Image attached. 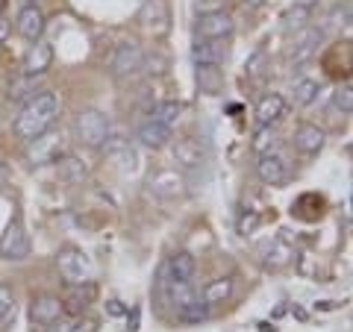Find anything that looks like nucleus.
I'll use <instances>...</instances> for the list:
<instances>
[{
    "instance_id": "1",
    "label": "nucleus",
    "mask_w": 353,
    "mask_h": 332,
    "mask_svg": "<svg viewBox=\"0 0 353 332\" xmlns=\"http://www.w3.org/2000/svg\"><path fill=\"white\" fill-rule=\"evenodd\" d=\"M57 118H59V94H53V92H39L36 97H30V101L24 103V109L18 112L15 118V136L18 138H36L41 136L44 129H50L53 124H57Z\"/></svg>"
},
{
    "instance_id": "2",
    "label": "nucleus",
    "mask_w": 353,
    "mask_h": 332,
    "mask_svg": "<svg viewBox=\"0 0 353 332\" xmlns=\"http://www.w3.org/2000/svg\"><path fill=\"white\" fill-rule=\"evenodd\" d=\"M62 153H65V132L57 129V127L44 129L41 136H36V138L27 141V162L36 165V168H39V165L57 162Z\"/></svg>"
},
{
    "instance_id": "3",
    "label": "nucleus",
    "mask_w": 353,
    "mask_h": 332,
    "mask_svg": "<svg viewBox=\"0 0 353 332\" xmlns=\"http://www.w3.org/2000/svg\"><path fill=\"white\" fill-rule=\"evenodd\" d=\"M57 268H59V276L68 285L92 282V276H94V262L88 259L80 247H65V250H59Z\"/></svg>"
},
{
    "instance_id": "4",
    "label": "nucleus",
    "mask_w": 353,
    "mask_h": 332,
    "mask_svg": "<svg viewBox=\"0 0 353 332\" xmlns=\"http://www.w3.org/2000/svg\"><path fill=\"white\" fill-rule=\"evenodd\" d=\"M109 129H112L109 118L103 112H97V109H83V112L77 115V136H80V141L88 147H106Z\"/></svg>"
},
{
    "instance_id": "5",
    "label": "nucleus",
    "mask_w": 353,
    "mask_h": 332,
    "mask_svg": "<svg viewBox=\"0 0 353 332\" xmlns=\"http://www.w3.org/2000/svg\"><path fill=\"white\" fill-rule=\"evenodd\" d=\"M27 256H30V236L24 229V220H21V215H12V220H9V227L3 232V238H0V259L21 262Z\"/></svg>"
},
{
    "instance_id": "6",
    "label": "nucleus",
    "mask_w": 353,
    "mask_h": 332,
    "mask_svg": "<svg viewBox=\"0 0 353 332\" xmlns=\"http://www.w3.org/2000/svg\"><path fill=\"white\" fill-rule=\"evenodd\" d=\"M256 174H259V180L265 185H283V183H289V176H292V165H289V159H285L283 153L268 150V153H262L259 156Z\"/></svg>"
},
{
    "instance_id": "7",
    "label": "nucleus",
    "mask_w": 353,
    "mask_h": 332,
    "mask_svg": "<svg viewBox=\"0 0 353 332\" xmlns=\"http://www.w3.org/2000/svg\"><path fill=\"white\" fill-rule=\"evenodd\" d=\"M233 18H230L227 12H206L197 18V27H194V36L197 39H218V41H227L230 36H233Z\"/></svg>"
},
{
    "instance_id": "8",
    "label": "nucleus",
    "mask_w": 353,
    "mask_h": 332,
    "mask_svg": "<svg viewBox=\"0 0 353 332\" xmlns=\"http://www.w3.org/2000/svg\"><path fill=\"white\" fill-rule=\"evenodd\" d=\"M141 65H145V50H141L136 41L118 44L115 59H112V71H115V76L127 80V76H132L136 71H141Z\"/></svg>"
},
{
    "instance_id": "9",
    "label": "nucleus",
    "mask_w": 353,
    "mask_h": 332,
    "mask_svg": "<svg viewBox=\"0 0 353 332\" xmlns=\"http://www.w3.org/2000/svg\"><path fill=\"white\" fill-rule=\"evenodd\" d=\"M65 315V306L59 297H53V294H39V297H32V303H30V320L32 324H39V326H48L53 324L57 318Z\"/></svg>"
},
{
    "instance_id": "10",
    "label": "nucleus",
    "mask_w": 353,
    "mask_h": 332,
    "mask_svg": "<svg viewBox=\"0 0 353 332\" xmlns=\"http://www.w3.org/2000/svg\"><path fill=\"white\" fill-rule=\"evenodd\" d=\"M192 56H194L197 68H203V65H218V68H221V62L227 59V41H218V39H197Z\"/></svg>"
},
{
    "instance_id": "11",
    "label": "nucleus",
    "mask_w": 353,
    "mask_h": 332,
    "mask_svg": "<svg viewBox=\"0 0 353 332\" xmlns=\"http://www.w3.org/2000/svg\"><path fill=\"white\" fill-rule=\"evenodd\" d=\"M53 65V48L48 41H36V48H30V53L24 56V68H21V74L27 76H44L48 74V68Z\"/></svg>"
},
{
    "instance_id": "12",
    "label": "nucleus",
    "mask_w": 353,
    "mask_h": 332,
    "mask_svg": "<svg viewBox=\"0 0 353 332\" xmlns=\"http://www.w3.org/2000/svg\"><path fill=\"white\" fill-rule=\"evenodd\" d=\"M321 36H324V32L318 30V27H303V30H297V36H294V50H292V62H294V65H303L306 59H312L315 50H318V44H321Z\"/></svg>"
},
{
    "instance_id": "13",
    "label": "nucleus",
    "mask_w": 353,
    "mask_h": 332,
    "mask_svg": "<svg viewBox=\"0 0 353 332\" xmlns=\"http://www.w3.org/2000/svg\"><path fill=\"white\" fill-rule=\"evenodd\" d=\"M327 141V132L318 127V124H301L294 129V147L303 153V156H315V153H321Z\"/></svg>"
},
{
    "instance_id": "14",
    "label": "nucleus",
    "mask_w": 353,
    "mask_h": 332,
    "mask_svg": "<svg viewBox=\"0 0 353 332\" xmlns=\"http://www.w3.org/2000/svg\"><path fill=\"white\" fill-rule=\"evenodd\" d=\"M44 32V12L36 3H27L18 15V36H24L27 41H39Z\"/></svg>"
},
{
    "instance_id": "15",
    "label": "nucleus",
    "mask_w": 353,
    "mask_h": 332,
    "mask_svg": "<svg viewBox=\"0 0 353 332\" xmlns=\"http://www.w3.org/2000/svg\"><path fill=\"white\" fill-rule=\"evenodd\" d=\"M139 21H141V27L145 30L162 36V32L168 30V9H165L162 0H148V3L141 6V12H139Z\"/></svg>"
},
{
    "instance_id": "16",
    "label": "nucleus",
    "mask_w": 353,
    "mask_h": 332,
    "mask_svg": "<svg viewBox=\"0 0 353 332\" xmlns=\"http://www.w3.org/2000/svg\"><path fill=\"white\" fill-rule=\"evenodd\" d=\"M283 112H285L283 94H277V92L265 94L262 101L256 103V127H271V124H277V121L283 118Z\"/></svg>"
},
{
    "instance_id": "17",
    "label": "nucleus",
    "mask_w": 353,
    "mask_h": 332,
    "mask_svg": "<svg viewBox=\"0 0 353 332\" xmlns=\"http://www.w3.org/2000/svg\"><path fill=\"white\" fill-rule=\"evenodd\" d=\"M94 282H77V285H68V297L62 300L65 306V312H71V315H83L85 312V306L94 300Z\"/></svg>"
},
{
    "instance_id": "18",
    "label": "nucleus",
    "mask_w": 353,
    "mask_h": 332,
    "mask_svg": "<svg viewBox=\"0 0 353 332\" xmlns=\"http://www.w3.org/2000/svg\"><path fill=\"white\" fill-rule=\"evenodd\" d=\"M139 141H141L145 147H153V150H157V147H165V145L171 141V129H168V127H162V124H157V121L148 115V121L139 127Z\"/></svg>"
},
{
    "instance_id": "19",
    "label": "nucleus",
    "mask_w": 353,
    "mask_h": 332,
    "mask_svg": "<svg viewBox=\"0 0 353 332\" xmlns=\"http://www.w3.org/2000/svg\"><path fill=\"white\" fill-rule=\"evenodd\" d=\"M165 271H168L171 282H192V276H194L192 253H176V256H171L168 262H165Z\"/></svg>"
},
{
    "instance_id": "20",
    "label": "nucleus",
    "mask_w": 353,
    "mask_h": 332,
    "mask_svg": "<svg viewBox=\"0 0 353 332\" xmlns=\"http://www.w3.org/2000/svg\"><path fill=\"white\" fill-rule=\"evenodd\" d=\"M230 294H233V276H221V280H212L203 289V303L212 309V306H221L230 300Z\"/></svg>"
},
{
    "instance_id": "21",
    "label": "nucleus",
    "mask_w": 353,
    "mask_h": 332,
    "mask_svg": "<svg viewBox=\"0 0 353 332\" xmlns=\"http://www.w3.org/2000/svg\"><path fill=\"white\" fill-rule=\"evenodd\" d=\"M292 212L301 220H318L321 212H324V197H318L315 191L312 194H301L297 197V203L292 206Z\"/></svg>"
},
{
    "instance_id": "22",
    "label": "nucleus",
    "mask_w": 353,
    "mask_h": 332,
    "mask_svg": "<svg viewBox=\"0 0 353 332\" xmlns=\"http://www.w3.org/2000/svg\"><path fill=\"white\" fill-rule=\"evenodd\" d=\"M292 259H294V247L285 238H274L271 247L265 250V264H268V268H283V264H289Z\"/></svg>"
},
{
    "instance_id": "23",
    "label": "nucleus",
    "mask_w": 353,
    "mask_h": 332,
    "mask_svg": "<svg viewBox=\"0 0 353 332\" xmlns=\"http://www.w3.org/2000/svg\"><path fill=\"white\" fill-rule=\"evenodd\" d=\"M174 156H176V162H180L183 168H197V165L203 162L201 145H197L194 138H185V141H180V145H176V150H174Z\"/></svg>"
},
{
    "instance_id": "24",
    "label": "nucleus",
    "mask_w": 353,
    "mask_h": 332,
    "mask_svg": "<svg viewBox=\"0 0 353 332\" xmlns=\"http://www.w3.org/2000/svg\"><path fill=\"white\" fill-rule=\"evenodd\" d=\"M180 115H183V106L176 103V101H162V103L150 112V118L157 121V124L168 127L171 132H174V127H176V121H180Z\"/></svg>"
},
{
    "instance_id": "25",
    "label": "nucleus",
    "mask_w": 353,
    "mask_h": 332,
    "mask_svg": "<svg viewBox=\"0 0 353 332\" xmlns=\"http://www.w3.org/2000/svg\"><path fill=\"white\" fill-rule=\"evenodd\" d=\"M318 92H321V85L306 76V80H297V83H294V88H292V101H294L297 106H312V103H315V97H318Z\"/></svg>"
},
{
    "instance_id": "26",
    "label": "nucleus",
    "mask_w": 353,
    "mask_h": 332,
    "mask_svg": "<svg viewBox=\"0 0 353 332\" xmlns=\"http://www.w3.org/2000/svg\"><path fill=\"white\" fill-rule=\"evenodd\" d=\"M39 76H27V74H21L18 76V83H12V88H9V97L12 101H30V97H36L39 92Z\"/></svg>"
},
{
    "instance_id": "27",
    "label": "nucleus",
    "mask_w": 353,
    "mask_h": 332,
    "mask_svg": "<svg viewBox=\"0 0 353 332\" xmlns=\"http://www.w3.org/2000/svg\"><path fill=\"white\" fill-rule=\"evenodd\" d=\"M176 315H180V320H185V324H201V320L209 318V306L203 300H192L183 309H176Z\"/></svg>"
},
{
    "instance_id": "28",
    "label": "nucleus",
    "mask_w": 353,
    "mask_h": 332,
    "mask_svg": "<svg viewBox=\"0 0 353 332\" xmlns=\"http://www.w3.org/2000/svg\"><path fill=\"white\" fill-rule=\"evenodd\" d=\"M12 318H15V291L12 285L0 282V326L9 324Z\"/></svg>"
},
{
    "instance_id": "29",
    "label": "nucleus",
    "mask_w": 353,
    "mask_h": 332,
    "mask_svg": "<svg viewBox=\"0 0 353 332\" xmlns=\"http://www.w3.org/2000/svg\"><path fill=\"white\" fill-rule=\"evenodd\" d=\"M309 18H312V9L294 3V6L289 9V15H285V27H289L292 32H297V30H303V27L309 24Z\"/></svg>"
},
{
    "instance_id": "30",
    "label": "nucleus",
    "mask_w": 353,
    "mask_h": 332,
    "mask_svg": "<svg viewBox=\"0 0 353 332\" xmlns=\"http://www.w3.org/2000/svg\"><path fill=\"white\" fill-rule=\"evenodd\" d=\"M271 145H274V129L271 127H259L256 129V141H253V150L262 156V153L271 150Z\"/></svg>"
},
{
    "instance_id": "31",
    "label": "nucleus",
    "mask_w": 353,
    "mask_h": 332,
    "mask_svg": "<svg viewBox=\"0 0 353 332\" xmlns=\"http://www.w3.org/2000/svg\"><path fill=\"white\" fill-rule=\"evenodd\" d=\"M350 94H353L350 85L339 88V94H336V106L341 109V115H350V112H353V97H350Z\"/></svg>"
},
{
    "instance_id": "32",
    "label": "nucleus",
    "mask_w": 353,
    "mask_h": 332,
    "mask_svg": "<svg viewBox=\"0 0 353 332\" xmlns=\"http://www.w3.org/2000/svg\"><path fill=\"white\" fill-rule=\"evenodd\" d=\"M256 227H259V215L256 212L241 215V220H239V232H241V236H250V232H256Z\"/></svg>"
},
{
    "instance_id": "33",
    "label": "nucleus",
    "mask_w": 353,
    "mask_h": 332,
    "mask_svg": "<svg viewBox=\"0 0 353 332\" xmlns=\"http://www.w3.org/2000/svg\"><path fill=\"white\" fill-rule=\"evenodd\" d=\"M97 320L94 318H80V320H74L71 324V332H97Z\"/></svg>"
},
{
    "instance_id": "34",
    "label": "nucleus",
    "mask_w": 353,
    "mask_h": 332,
    "mask_svg": "<svg viewBox=\"0 0 353 332\" xmlns=\"http://www.w3.org/2000/svg\"><path fill=\"white\" fill-rule=\"evenodd\" d=\"M71 324H74V320L57 318V320H53V324H48V326H50V332H71Z\"/></svg>"
},
{
    "instance_id": "35",
    "label": "nucleus",
    "mask_w": 353,
    "mask_h": 332,
    "mask_svg": "<svg viewBox=\"0 0 353 332\" xmlns=\"http://www.w3.org/2000/svg\"><path fill=\"white\" fill-rule=\"evenodd\" d=\"M294 3H297V6H306V9H315L318 0H294Z\"/></svg>"
},
{
    "instance_id": "36",
    "label": "nucleus",
    "mask_w": 353,
    "mask_h": 332,
    "mask_svg": "<svg viewBox=\"0 0 353 332\" xmlns=\"http://www.w3.org/2000/svg\"><path fill=\"white\" fill-rule=\"evenodd\" d=\"M109 312H112V315H121L124 309H121V303H109Z\"/></svg>"
},
{
    "instance_id": "37",
    "label": "nucleus",
    "mask_w": 353,
    "mask_h": 332,
    "mask_svg": "<svg viewBox=\"0 0 353 332\" xmlns=\"http://www.w3.org/2000/svg\"><path fill=\"white\" fill-rule=\"evenodd\" d=\"M6 174H9V171H6V165H3V162H0V183H3V180H6Z\"/></svg>"
},
{
    "instance_id": "38",
    "label": "nucleus",
    "mask_w": 353,
    "mask_h": 332,
    "mask_svg": "<svg viewBox=\"0 0 353 332\" xmlns=\"http://www.w3.org/2000/svg\"><path fill=\"white\" fill-rule=\"evenodd\" d=\"M3 36H6V21L0 18V39H3Z\"/></svg>"
},
{
    "instance_id": "39",
    "label": "nucleus",
    "mask_w": 353,
    "mask_h": 332,
    "mask_svg": "<svg viewBox=\"0 0 353 332\" xmlns=\"http://www.w3.org/2000/svg\"><path fill=\"white\" fill-rule=\"evenodd\" d=\"M241 3H248V6H262V0H241Z\"/></svg>"
},
{
    "instance_id": "40",
    "label": "nucleus",
    "mask_w": 353,
    "mask_h": 332,
    "mask_svg": "<svg viewBox=\"0 0 353 332\" xmlns=\"http://www.w3.org/2000/svg\"><path fill=\"white\" fill-rule=\"evenodd\" d=\"M3 6H6V0H0V15H3Z\"/></svg>"
}]
</instances>
